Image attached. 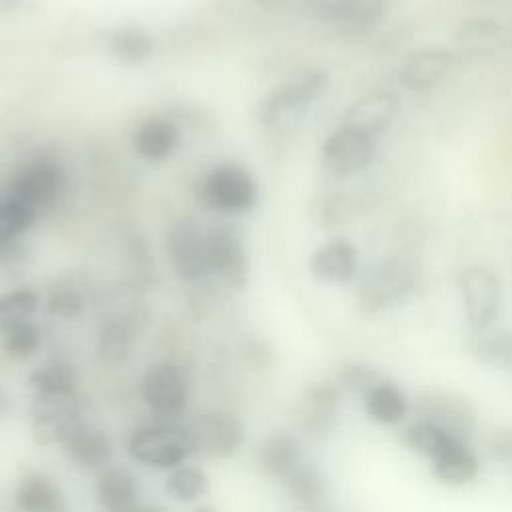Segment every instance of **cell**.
Segmentation results:
<instances>
[{"instance_id":"1","label":"cell","mask_w":512,"mask_h":512,"mask_svg":"<svg viewBox=\"0 0 512 512\" xmlns=\"http://www.w3.org/2000/svg\"><path fill=\"white\" fill-rule=\"evenodd\" d=\"M406 450L426 462L430 476L448 488H466L482 474V460L472 440L460 438L430 422L412 418L400 428Z\"/></svg>"},{"instance_id":"2","label":"cell","mask_w":512,"mask_h":512,"mask_svg":"<svg viewBox=\"0 0 512 512\" xmlns=\"http://www.w3.org/2000/svg\"><path fill=\"white\" fill-rule=\"evenodd\" d=\"M416 288V264L408 256H386L360 276L356 304L364 314L376 316L404 306L416 294Z\"/></svg>"},{"instance_id":"3","label":"cell","mask_w":512,"mask_h":512,"mask_svg":"<svg viewBox=\"0 0 512 512\" xmlns=\"http://www.w3.org/2000/svg\"><path fill=\"white\" fill-rule=\"evenodd\" d=\"M126 452L134 462L146 468L170 472L186 464L188 458L196 454V448L188 424L160 418L132 430L126 440Z\"/></svg>"},{"instance_id":"4","label":"cell","mask_w":512,"mask_h":512,"mask_svg":"<svg viewBox=\"0 0 512 512\" xmlns=\"http://www.w3.org/2000/svg\"><path fill=\"white\" fill-rule=\"evenodd\" d=\"M328 80L326 70H312L280 84L262 100L258 110L260 122L272 132L296 128L306 118L312 104L324 94Z\"/></svg>"},{"instance_id":"5","label":"cell","mask_w":512,"mask_h":512,"mask_svg":"<svg viewBox=\"0 0 512 512\" xmlns=\"http://www.w3.org/2000/svg\"><path fill=\"white\" fill-rule=\"evenodd\" d=\"M464 322L470 334H480L498 324L504 306L500 276L484 264L464 268L456 278Z\"/></svg>"},{"instance_id":"6","label":"cell","mask_w":512,"mask_h":512,"mask_svg":"<svg viewBox=\"0 0 512 512\" xmlns=\"http://www.w3.org/2000/svg\"><path fill=\"white\" fill-rule=\"evenodd\" d=\"M138 394L152 414L176 420L190 402V382L182 366L172 360H158L142 372Z\"/></svg>"},{"instance_id":"7","label":"cell","mask_w":512,"mask_h":512,"mask_svg":"<svg viewBox=\"0 0 512 512\" xmlns=\"http://www.w3.org/2000/svg\"><path fill=\"white\" fill-rule=\"evenodd\" d=\"M200 202L216 212L242 214L258 200V188L248 170L236 164L214 166L198 186Z\"/></svg>"},{"instance_id":"8","label":"cell","mask_w":512,"mask_h":512,"mask_svg":"<svg viewBox=\"0 0 512 512\" xmlns=\"http://www.w3.org/2000/svg\"><path fill=\"white\" fill-rule=\"evenodd\" d=\"M84 422L76 394H32L30 430L42 446H62Z\"/></svg>"},{"instance_id":"9","label":"cell","mask_w":512,"mask_h":512,"mask_svg":"<svg viewBox=\"0 0 512 512\" xmlns=\"http://www.w3.org/2000/svg\"><path fill=\"white\" fill-rule=\"evenodd\" d=\"M412 418L430 422L460 438L472 440L478 428L474 404L460 392L426 390L412 400Z\"/></svg>"},{"instance_id":"10","label":"cell","mask_w":512,"mask_h":512,"mask_svg":"<svg viewBox=\"0 0 512 512\" xmlns=\"http://www.w3.org/2000/svg\"><path fill=\"white\" fill-rule=\"evenodd\" d=\"M376 156V140L368 134L340 124L322 146V168L334 180H346L364 172Z\"/></svg>"},{"instance_id":"11","label":"cell","mask_w":512,"mask_h":512,"mask_svg":"<svg viewBox=\"0 0 512 512\" xmlns=\"http://www.w3.org/2000/svg\"><path fill=\"white\" fill-rule=\"evenodd\" d=\"M188 428L196 454L206 458H230L244 446L246 440L242 420L232 410L224 408H210L200 412L188 424Z\"/></svg>"},{"instance_id":"12","label":"cell","mask_w":512,"mask_h":512,"mask_svg":"<svg viewBox=\"0 0 512 512\" xmlns=\"http://www.w3.org/2000/svg\"><path fill=\"white\" fill-rule=\"evenodd\" d=\"M166 256L174 272L186 282H200L210 276L206 232L192 218H180L170 226Z\"/></svg>"},{"instance_id":"13","label":"cell","mask_w":512,"mask_h":512,"mask_svg":"<svg viewBox=\"0 0 512 512\" xmlns=\"http://www.w3.org/2000/svg\"><path fill=\"white\" fill-rule=\"evenodd\" d=\"M206 252L210 276L224 286L242 290L248 282V256L240 236L226 226H214L206 232Z\"/></svg>"},{"instance_id":"14","label":"cell","mask_w":512,"mask_h":512,"mask_svg":"<svg viewBox=\"0 0 512 512\" xmlns=\"http://www.w3.org/2000/svg\"><path fill=\"white\" fill-rule=\"evenodd\" d=\"M60 188L62 170L58 164L50 160H34L14 176L8 196L38 212L58 198Z\"/></svg>"},{"instance_id":"15","label":"cell","mask_w":512,"mask_h":512,"mask_svg":"<svg viewBox=\"0 0 512 512\" xmlns=\"http://www.w3.org/2000/svg\"><path fill=\"white\" fill-rule=\"evenodd\" d=\"M400 114V98L392 90L376 88L356 98L344 114L342 124H348L370 138L378 140Z\"/></svg>"},{"instance_id":"16","label":"cell","mask_w":512,"mask_h":512,"mask_svg":"<svg viewBox=\"0 0 512 512\" xmlns=\"http://www.w3.org/2000/svg\"><path fill=\"white\" fill-rule=\"evenodd\" d=\"M310 272L318 282L328 286H346L354 282L360 272L356 246L342 236L326 240L310 256Z\"/></svg>"},{"instance_id":"17","label":"cell","mask_w":512,"mask_h":512,"mask_svg":"<svg viewBox=\"0 0 512 512\" xmlns=\"http://www.w3.org/2000/svg\"><path fill=\"white\" fill-rule=\"evenodd\" d=\"M366 418L384 428H402L412 420V398L392 378L382 376L362 398Z\"/></svg>"},{"instance_id":"18","label":"cell","mask_w":512,"mask_h":512,"mask_svg":"<svg viewBox=\"0 0 512 512\" xmlns=\"http://www.w3.org/2000/svg\"><path fill=\"white\" fill-rule=\"evenodd\" d=\"M62 452L74 468L84 472H102L112 464L114 442L104 428L84 420L62 444Z\"/></svg>"},{"instance_id":"19","label":"cell","mask_w":512,"mask_h":512,"mask_svg":"<svg viewBox=\"0 0 512 512\" xmlns=\"http://www.w3.org/2000/svg\"><path fill=\"white\" fill-rule=\"evenodd\" d=\"M344 392L334 380H322L310 384L302 394L300 422L302 428L314 436H324L334 430Z\"/></svg>"},{"instance_id":"20","label":"cell","mask_w":512,"mask_h":512,"mask_svg":"<svg viewBox=\"0 0 512 512\" xmlns=\"http://www.w3.org/2000/svg\"><path fill=\"white\" fill-rule=\"evenodd\" d=\"M454 66V52L446 48H420L406 54L398 80L412 92L432 90Z\"/></svg>"},{"instance_id":"21","label":"cell","mask_w":512,"mask_h":512,"mask_svg":"<svg viewBox=\"0 0 512 512\" xmlns=\"http://www.w3.org/2000/svg\"><path fill=\"white\" fill-rule=\"evenodd\" d=\"M12 500L20 512H68L60 484L40 470H28L18 478Z\"/></svg>"},{"instance_id":"22","label":"cell","mask_w":512,"mask_h":512,"mask_svg":"<svg viewBox=\"0 0 512 512\" xmlns=\"http://www.w3.org/2000/svg\"><path fill=\"white\" fill-rule=\"evenodd\" d=\"M96 502L102 512H134L140 502V484L126 466H108L94 482Z\"/></svg>"},{"instance_id":"23","label":"cell","mask_w":512,"mask_h":512,"mask_svg":"<svg viewBox=\"0 0 512 512\" xmlns=\"http://www.w3.org/2000/svg\"><path fill=\"white\" fill-rule=\"evenodd\" d=\"M256 462L264 476L284 482L304 462V450L292 432L280 430L262 440L256 452Z\"/></svg>"},{"instance_id":"24","label":"cell","mask_w":512,"mask_h":512,"mask_svg":"<svg viewBox=\"0 0 512 512\" xmlns=\"http://www.w3.org/2000/svg\"><path fill=\"white\" fill-rule=\"evenodd\" d=\"M458 54L466 58L494 56L504 44V28L488 16H472L460 22L454 34Z\"/></svg>"},{"instance_id":"25","label":"cell","mask_w":512,"mask_h":512,"mask_svg":"<svg viewBox=\"0 0 512 512\" xmlns=\"http://www.w3.org/2000/svg\"><path fill=\"white\" fill-rule=\"evenodd\" d=\"M134 150L148 162H162L172 156L180 144L176 122L160 116L146 118L134 132Z\"/></svg>"},{"instance_id":"26","label":"cell","mask_w":512,"mask_h":512,"mask_svg":"<svg viewBox=\"0 0 512 512\" xmlns=\"http://www.w3.org/2000/svg\"><path fill=\"white\" fill-rule=\"evenodd\" d=\"M282 484L290 500L304 512H320L328 502V482L312 462L304 460Z\"/></svg>"},{"instance_id":"27","label":"cell","mask_w":512,"mask_h":512,"mask_svg":"<svg viewBox=\"0 0 512 512\" xmlns=\"http://www.w3.org/2000/svg\"><path fill=\"white\" fill-rule=\"evenodd\" d=\"M472 354L486 366L512 372V326H492L472 334Z\"/></svg>"},{"instance_id":"28","label":"cell","mask_w":512,"mask_h":512,"mask_svg":"<svg viewBox=\"0 0 512 512\" xmlns=\"http://www.w3.org/2000/svg\"><path fill=\"white\" fill-rule=\"evenodd\" d=\"M154 40L152 36L136 26H122L108 36V54L126 66H138L152 58Z\"/></svg>"},{"instance_id":"29","label":"cell","mask_w":512,"mask_h":512,"mask_svg":"<svg viewBox=\"0 0 512 512\" xmlns=\"http://www.w3.org/2000/svg\"><path fill=\"white\" fill-rule=\"evenodd\" d=\"M32 394H76L78 372L68 360H50L28 374Z\"/></svg>"},{"instance_id":"30","label":"cell","mask_w":512,"mask_h":512,"mask_svg":"<svg viewBox=\"0 0 512 512\" xmlns=\"http://www.w3.org/2000/svg\"><path fill=\"white\" fill-rule=\"evenodd\" d=\"M210 486L208 474L194 464H180L172 468L164 480L166 494L180 504H194L198 502Z\"/></svg>"},{"instance_id":"31","label":"cell","mask_w":512,"mask_h":512,"mask_svg":"<svg viewBox=\"0 0 512 512\" xmlns=\"http://www.w3.org/2000/svg\"><path fill=\"white\" fill-rule=\"evenodd\" d=\"M40 304L32 288H12L0 294V334L32 322Z\"/></svg>"},{"instance_id":"32","label":"cell","mask_w":512,"mask_h":512,"mask_svg":"<svg viewBox=\"0 0 512 512\" xmlns=\"http://www.w3.org/2000/svg\"><path fill=\"white\" fill-rule=\"evenodd\" d=\"M386 8V0H358L336 24V28L344 36H364L382 22V18L386 16Z\"/></svg>"},{"instance_id":"33","label":"cell","mask_w":512,"mask_h":512,"mask_svg":"<svg viewBox=\"0 0 512 512\" xmlns=\"http://www.w3.org/2000/svg\"><path fill=\"white\" fill-rule=\"evenodd\" d=\"M132 346V332L122 320H110L102 326L98 336V358L106 366L122 364Z\"/></svg>"},{"instance_id":"34","label":"cell","mask_w":512,"mask_h":512,"mask_svg":"<svg viewBox=\"0 0 512 512\" xmlns=\"http://www.w3.org/2000/svg\"><path fill=\"white\" fill-rule=\"evenodd\" d=\"M384 374L378 372L374 366L358 360H348L336 368L334 382L338 388L354 398H362Z\"/></svg>"},{"instance_id":"35","label":"cell","mask_w":512,"mask_h":512,"mask_svg":"<svg viewBox=\"0 0 512 512\" xmlns=\"http://www.w3.org/2000/svg\"><path fill=\"white\" fill-rule=\"evenodd\" d=\"M42 346V332L34 322L16 326L0 334V348L12 360H28Z\"/></svg>"},{"instance_id":"36","label":"cell","mask_w":512,"mask_h":512,"mask_svg":"<svg viewBox=\"0 0 512 512\" xmlns=\"http://www.w3.org/2000/svg\"><path fill=\"white\" fill-rule=\"evenodd\" d=\"M36 218V212L22 202L6 196L0 200V244L14 242Z\"/></svg>"},{"instance_id":"37","label":"cell","mask_w":512,"mask_h":512,"mask_svg":"<svg viewBox=\"0 0 512 512\" xmlns=\"http://www.w3.org/2000/svg\"><path fill=\"white\" fill-rule=\"evenodd\" d=\"M46 308L52 316H58L62 320H72L82 314L84 310V298L82 294L70 286V284H58L50 290Z\"/></svg>"},{"instance_id":"38","label":"cell","mask_w":512,"mask_h":512,"mask_svg":"<svg viewBox=\"0 0 512 512\" xmlns=\"http://www.w3.org/2000/svg\"><path fill=\"white\" fill-rule=\"evenodd\" d=\"M352 200L346 194H328L320 200L316 210V220L324 226H338L352 218Z\"/></svg>"},{"instance_id":"39","label":"cell","mask_w":512,"mask_h":512,"mask_svg":"<svg viewBox=\"0 0 512 512\" xmlns=\"http://www.w3.org/2000/svg\"><path fill=\"white\" fill-rule=\"evenodd\" d=\"M358 0H310V14L320 22L336 26Z\"/></svg>"},{"instance_id":"40","label":"cell","mask_w":512,"mask_h":512,"mask_svg":"<svg viewBox=\"0 0 512 512\" xmlns=\"http://www.w3.org/2000/svg\"><path fill=\"white\" fill-rule=\"evenodd\" d=\"M488 452L496 462L512 470V426L492 434L488 442Z\"/></svg>"},{"instance_id":"41","label":"cell","mask_w":512,"mask_h":512,"mask_svg":"<svg viewBox=\"0 0 512 512\" xmlns=\"http://www.w3.org/2000/svg\"><path fill=\"white\" fill-rule=\"evenodd\" d=\"M258 8L276 14H310V0H252Z\"/></svg>"},{"instance_id":"42","label":"cell","mask_w":512,"mask_h":512,"mask_svg":"<svg viewBox=\"0 0 512 512\" xmlns=\"http://www.w3.org/2000/svg\"><path fill=\"white\" fill-rule=\"evenodd\" d=\"M22 4V0H0V14L12 12L14 8H18Z\"/></svg>"},{"instance_id":"43","label":"cell","mask_w":512,"mask_h":512,"mask_svg":"<svg viewBox=\"0 0 512 512\" xmlns=\"http://www.w3.org/2000/svg\"><path fill=\"white\" fill-rule=\"evenodd\" d=\"M134 512H168V510H164L162 506H154V504L152 506L150 504H140Z\"/></svg>"},{"instance_id":"44","label":"cell","mask_w":512,"mask_h":512,"mask_svg":"<svg viewBox=\"0 0 512 512\" xmlns=\"http://www.w3.org/2000/svg\"><path fill=\"white\" fill-rule=\"evenodd\" d=\"M192 512H218L214 506H210V504H198Z\"/></svg>"},{"instance_id":"45","label":"cell","mask_w":512,"mask_h":512,"mask_svg":"<svg viewBox=\"0 0 512 512\" xmlns=\"http://www.w3.org/2000/svg\"><path fill=\"white\" fill-rule=\"evenodd\" d=\"M2 408H4V390L0 386V412H2Z\"/></svg>"}]
</instances>
